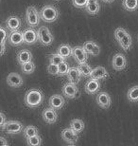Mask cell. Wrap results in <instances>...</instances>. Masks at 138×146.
Listing matches in <instances>:
<instances>
[{"label":"cell","mask_w":138,"mask_h":146,"mask_svg":"<svg viewBox=\"0 0 138 146\" xmlns=\"http://www.w3.org/2000/svg\"><path fill=\"white\" fill-rule=\"evenodd\" d=\"M68 146H76V145H74V144H71V145H68Z\"/></svg>","instance_id":"cell-42"},{"label":"cell","mask_w":138,"mask_h":146,"mask_svg":"<svg viewBox=\"0 0 138 146\" xmlns=\"http://www.w3.org/2000/svg\"><path fill=\"white\" fill-rule=\"evenodd\" d=\"M49 106L52 107L55 110H61L63 107L64 104H65V100L61 95L55 94L52 95L48 100Z\"/></svg>","instance_id":"cell-16"},{"label":"cell","mask_w":138,"mask_h":146,"mask_svg":"<svg viewBox=\"0 0 138 146\" xmlns=\"http://www.w3.org/2000/svg\"><path fill=\"white\" fill-rule=\"evenodd\" d=\"M99 89H100V83H99V80H96V79H94V78H91L90 80H88L84 86L85 92L90 95H94V94L98 93Z\"/></svg>","instance_id":"cell-11"},{"label":"cell","mask_w":138,"mask_h":146,"mask_svg":"<svg viewBox=\"0 0 138 146\" xmlns=\"http://www.w3.org/2000/svg\"><path fill=\"white\" fill-rule=\"evenodd\" d=\"M3 131H6L8 134H19L24 131V125L18 121H7V122L1 126Z\"/></svg>","instance_id":"cell-5"},{"label":"cell","mask_w":138,"mask_h":146,"mask_svg":"<svg viewBox=\"0 0 138 146\" xmlns=\"http://www.w3.org/2000/svg\"><path fill=\"white\" fill-rule=\"evenodd\" d=\"M7 84L11 87L18 88V87H21L23 86L24 81H23V78L20 74L15 72H11L7 77Z\"/></svg>","instance_id":"cell-15"},{"label":"cell","mask_w":138,"mask_h":146,"mask_svg":"<svg viewBox=\"0 0 138 146\" xmlns=\"http://www.w3.org/2000/svg\"><path fill=\"white\" fill-rule=\"evenodd\" d=\"M123 8L128 11H135L138 10V0H123Z\"/></svg>","instance_id":"cell-25"},{"label":"cell","mask_w":138,"mask_h":146,"mask_svg":"<svg viewBox=\"0 0 138 146\" xmlns=\"http://www.w3.org/2000/svg\"><path fill=\"white\" fill-rule=\"evenodd\" d=\"M112 64H113V68L114 70H116V71L123 70V69H125L126 66H127V59H126V56L122 53H116V55H114Z\"/></svg>","instance_id":"cell-6"},{"label":"cell","mask_w":138,"mask_h":146,"mask_svg":"<svg viewBox=\"0 0 138 146\" xmlns=\"http://www.w3.org/2000/svg\"><path fill=\"white\" fill-rule=\"evenodd\" d=\"M38 38L43 46H50L54 41L53 34L46 27H40L38 29Z\"/></svg>","instance_id":"cell-4"},{"label":"cell","mask_w":138,"mask_h":146,"mask_svg":"<svg viewBox=\"0 0 138 146\" xmlns=\"http://www.w3.org/2000/svg\"><path fill=\"white\" fill-rule=\"evenodd\" d=\"M23 133H24V137L26 139H28V138H31V137H34L36 135H39V132H38V128L33 126V125H28V126L25 127L24 131H23Z\"/></svg>","instance_id":"cell-29"},{"label":"cell","mask_w":138,"mask_h":146,"mask_svg":"<svg viewBox=\"0 0 138 146\" xmlns=\"http://www.w3.org/2000/svg\"><path fill=\"white\" fill-rule=\"evenodd\" d=\"M21 69L25 74H31V73H33L35 70V64L32 62V61L25 63V64H23V65H21Z\"/></svg>","instance_id":"cell-30"},{"label":"cell","mask_w":138,"mask_h":146,"mask_svg":"<svg viewBox=\"0 0 138 146\" xmlns=\"http://www.w3.org/2000/svg\"><path fill=\"white\" fill-rule=\"evenodd\" d=\"M24 33V44L26 45H34L39 41L38 38V31H36L33 28H28L23 31Z\"/></svg>","instance_id":"cell-10"},{"label":"cell","mask_w":138,"mask_h":146,"mask_svg":"<svg viewBox=\"0 0 138 146\" xmlns=\"http://www.w3.org/2000/svg\"><path fill=\"white\" fill-rule=\"evenodd\" d=\"M67 79H68V82L72 84H78L79 82L81 81V73L80 71L79 68H70L69 71L67 73Z\"/></svg>","instance_id":"cell-18"},{"label":"cell","mask_w":138,"mask_h":146,"mask_svg":"<svg viewBox=\"0 0 138 146\" xmlns=\"http://www.w3.org/2000/svg\"><path fill=\"white\" fill-rule=\"evenodd\" d=\"M20 27H21V20L17 16H10L6 20V28H7V30H10L11 31H18Z\"/></svg>","instance_id":"cell-19"},{"label":"cell","mask_w":138,"mask_h":146,"mask_svg":"<svg viewBox=\"0 0 138 146\" xmlns=\"http://www.w3.org/2000/svg\"><path fill=\"white\" fill-rule=\"evenodd\" d=\"M1 146H5V145H7L8 144V142L7 141H6V139L4 138V137H1Z\"/></svg>","instance_id":"cell-39"},{"label":"cell","mask_w":138,"mask_h":146,"mask_svg":"<svg viewBox=\"0 0 138 146\" xmlns=\"http://www.w3.org/2000/svg\"><path fill=\"white\" fill-rule=\"evenodd\" d=\"M127 98L131 103H137L138 102V86H134L128 90Z\"/></svg>","instance_id":"cell-27"},{"label":"cell","mask_w":138,"mask_h":146,"mask_svg":"<svg viewBox=\"0 0 138 146\" xmlns=\"http://www.w3.org/2000/svg\"><path fill=\"white\" fill-rule=\"evenodd\" d=\"M61 91H63V94L68 99H75L79 95V88L77 86L70 82L63 84Z\"/></svg>","instance_id":"cell-9"},{"label":"cell","mask_w":138,"mask_h":146,"mask_svg":"<svg viewBox=\"0 0 138 146\" xmlns=\"http://www.w3.org/2000/svg\"><path fill=\"white\" fill-rule=\"evenodd\" d=\"M78 68H79V69H80L83 77H91L92 72H93V68H91L89 65H87L86 63L80 64V66H79Z\"/></svg>","instance_id":"cell-28"},{"label":"cell","mask_w":138,"mask_h":146,"mask_svg":"<svg viewBox=\"0 0 138 146\" xmlns=\"http://www.w3.org/2000/svg\"><path fill=\"white\" fill-rule=\"evenodd\" d=\"M41 19H42L41 18V14L37 11L36 8L33 7V6H30V7L27 9V11H26V21H27V24L29 27H38V25L40 24Z\"/></svg>","instance_id":"cell-3"},{"label":"cell","mask_w":138,"mask_h":146,"mask_svg":"<svg viewBox=\"0 0 138 146\" xmlns=\"http://www.w3.org/2000/svg\"><path fill=\"white\" fill-rule=\"evenodd\" d=\"M27 144L28 146H41V144H42V138L39 135L28 138L27 139Z\"/></svg>","instance_id":"cell-31"},{"label":"cell","mask_w":138,"mask_h":146,"mask_svg":"<svg viewBox=\"0 0 138 146\" xmlns=\"http://www.w3.org/2000/svg\"><path fill=\"white\" fill-rule=\"evenodd\" d=\"M1 33H2V42H1V45H5L6 41H7L8 33H7V31H6L3 27H1Z\"/></svg>","instance_id":"cell-37"},{"label":"cell","mask_w":138,"mask_h":146,"mask_svg":"<svg viewBox=\"0 0 138 146\" xmlns=\"http://www.w3.org/2000/svg\"><path fill=\"white\" fill-rule=\"evenodd\" d=\"M69 65L68 63H66L65 61H63V63L59 65V75L60 76H64L67 75V73L69 71Z\"/></svg>","instance_id":"cell-33"},{"label":"cell","mask_w":138,"mask_h":146,"mask_svg":"<svg viewBox=\"0 0 138 146\" xmlns=\"http://www.w3.org/2000/svg\"><path fill=\"white\" fill-rule=\"evenodd\" d=\"M96 104H98V106H100L101 108L107 109L111 106L112 104V99L110 97V95L107 92H99L98 96H96Z\"/></svg>","instance_id":"cell-14"},{"label":"cell","mask_w":138,"mask_h":146,"mask_svg":"<svg viewBox=\"0 0 138 146\" xmlns=\"http://www.w3.org/2000/svg\"><path fill=\"white\" fill-rule=\"evenodd\" d=\"M48 72L49 73L50 75H59V66L58 65H55V64H49L48 66Z\"/></svg>","instance_id":"cell-35"},{"label":"cell","mask_w":138,"mask_h":146,"mask_svg":"<svg viewBox=\"0 0 138 146\" xmlns=\"http://www.w3.org/2000/svg\"><path fill=\"white\" fill-rule=\"evenodd\" d=\"M41 18L46 23H53L59 17V11L52 5H46L40 11Z\"/></svg>","instance_id":"cell-2"},{"label":"cell","mask_w":138,"mask_h":146,"mask_svg":"<svg viewBox=\"0 0 138 146\" xmlns=\"http://www.w3.org/2000/svg\"><path fill=\"white\" fill-rule=\"evenodd\" d=\"M84 127H85L84 122L80 119H74L70 121V128H72V129L78 134L83 132Z\"/></svg>","instance_id":"cell-23"},{"label":"cell","mask_w":138,"mask_h":146,"mask_svg":"<svg viewBox=\"0 0 138 146\" xmlns=\"http://www.w3.org/2000/svg\"><path fill=\"white\" fill-rule=\"evenodd\" d=\"M5 49H6V48H5V45H1V55L4 54Z\"/></svg>","instance_id":"cell-41"},{"label":"cell","mask_w":138,"mask_h":146,"mask_svg":"<svg viewBox=\"0 0 138 146\" xmlns=\"http://www.w3.org/2000/svg\"><path fill=\"white\" fill-rule=\"evenodd\" d=\"M127 33H128V31H126L125 29L118 28V29H116V30L114 31V38H116V40L117 41V42H119V41L121 40Z\"/></svg>","instance_id":"cell-34"},{"label":"cell","mask_w":138,"mask_h":146,"mask_svg":"<svg viewBox=\"0 0 138 146\" xmlns=\"http://www.w3.org/2000/svg\"><path fill=\"white\" fill-rule=\"evenodd\" d=\"M17 61L20 65L32 61V53L28 49H21L17 53Z\"/></svg>","instance_id":"cell-22"},{"label":"cell","mask_w":138,"mask_h":146,"mask_svg":"<svg viewBox=\"0 0 138 146\" xmlns=\"http://www.w3.org/2000/svg\"><path fill=\"white\" fill-rule=\"evenodd\" d=\"M42 117H43V119L46 122V123L52 124L57 121L58 113H57V111L52 108V107H48V108L44 109L43 113H42Z\"/></svg>","instance_id":"cell-13"},{"label":"cell","mask_w":138,"mask_h":146,"mask_svg":"<svg viewBox=\"0 0 138 146\" xmlns=\"http://www.w3.org/2000/svg\"><path fill=\"white\" fill-rule=\"evenodd\" d=\"M84 9L87 11V13L90 14V15H96V14H98L99 10H100L98 0H88L86 7Z\"/></svg>","instance_id":"cell-20"},{"label":"cell","mask_w":138,"mask_h":146,"mask_svg":"<svg viewBox=\"0 0 138 146\" xmlns=\"http://www.w3.org/2000/svg\"><path fill=\"white\" fill-rule=\"evenodd\" d=\"M64 61V58L60 55L59 53H55V54H51L49 55V62L51 64H55V65H60Z\"/></svg>","instance_id":"cell-32"},{"label":"cell","mask_w":138,"mask_h":146,"mask_svg":"<svg viewBox=\"0 0 138 146\" xmlns=\"http://www.w3.org/2000/svg\"><path fill=\"white\" fill-rule=\"evenodd\" d=\"M8 41L10 45L13 46H18L24 44V33L19 31H13L9 34Z\"/></svg>","instance_id":"cell-12"},{"label":"cell","mask_w":138,"mask_h":146,"mask_svg":"<svg viewBox=\"0 0 138 146\" xmlns=\"http://www.w3.org/2000/svg\"><path fill=\"white\" fill-rule=\"evenodd\" d=\"M72 50H73V48H71L69 45H67V44H63V45H61L59 46L58 53L61 55L64 59H66V58H68L72 55Z\"/></svg>","instance_id":"cell-24"},{"label":"cell","mask_w":138,"mask_h":146,"mask_svg":"<svg viewBox=\"0 0 138 146\" xmlns=\"http://www.w3.org/2000/svg\"><path fill=\"white\" fill-rule=\"evenodd\" d=\"M88 0H72V4L78 9H83L86 7Z\"/></svg>","instance_id":"cell-36"},{"label":"cell","mask_w":138,"mask_h":146,"mask_svg":"<svg viewBox=\"0 0 138 146\" xmlns=\"http://www.w3.org/2000/svg\"><path fill=\"white\" fill-rule=\"evenodd\" d=\"M0 116H1V126H3V125L7 122V121H6V116L4 115V113H3V112L0 113Z\"/></svg>","instance_id":"cell-38"},{"label":"cell","mask_w":138,"mask_h":146,"mask_svg":"<svg viewBox=\"0 0 138 146\" xmlns=\"http://www.w3.org/2000/svg\"><path fill=\"white\" fill-rule=\"evenodd\" d=\"M61 137L64 141L69 144H75L79 139L78 133H76L72 128H65V129H63L61 133Z\"/></svg>","instance_id":"cell-8"},{"label":"cell","mask_w":138,"mask_h":146,"mask_svg":"<svg viewBox=\"0 0 138 146\" xmlns=\"http://www.w3.org/2000/svg\"><path fill=\"white\" fill-rule=\"evenodd\" d=\"M83 48L88 54L92 56H98L100 53V46L94 41H87L83 44Z\"/></svg>","instance_id":"cell-17"},{"label":"cell","mask_w":138,"mask_h":146,"mask_svg":"<svg viewBox=\"0 0 138 146\" xmlns=\"http://www.w3.org/2000/svg\"><path fill=\"white\" fill-rule=\"evenodd\" d=\"M108 76L109 75H108V71L106 70V68L99 66L93 69L91 78L96 79V80H106L108 78Z\"/></svg>","instance_id":"cell-21"},{"label":"cell","mask_w":138,"mask_h":146,"mask_svg":"<svg viewBox=\"0 0 138 146\" xmlns=\"http://www.w3.org/2000/svg\"><path fill=\"white\" fill-rule=\"evenodd\" d=\"M72 56L79 64H84L88 60V53L83 46H75L72 50Z\"/></svg>","instance_id":"cell-7"},{"label":"cell","mask_w":138,"mask_h":146,"mask_svg":"<svg viewBox=\"0 0 138 146\" xmlns=\"http://www.w3.org/2000/svg\"><path fill=\"white\" fill-rule=\"evenodd\" d=\"M101 1L104 3H107V4H111V3H113L114 0H101Z\"/></svg>","instance_id":"cell-40"},{"label":"cell","mask_w":138,"mask_h":146,"mask_svg":"<svg viewBox=\"0 0 138 146\" xmlns=\"http://www.w3.org/2000/svg\"><path fill=\"white\" fill-rule=\"evenodd\" d=\"M5 146H10V145H9V144H7V145H5Z\"/></svg>","instance_id":"cell-43"},{"label":"cell","mask_w":138,"mask_h":146,"mask_svg":"<svg viewBox=\"0 0 138 146\" xmlns=\"http://www.w3.org/2000/svg\"><path fill=\"white\" fill-rule=\"evenodd\" d=\"M118 44L125 51L130 50L131 48V44H133V42H131V36L130 35V33H128L127 34H126V35L119 41Z\"/></svg>","instance_id":"cell-26"},{"label":"cell","mask_w":138,"mask_h":146,"mask_svg":"<svg viewBox=\"0 0 138 146\" xmlns=\"http://www.w3.org/2000/svg\"><path fill=\"white\" fill-rule=\"evenodd\" d=\"M45 100V95L40 89H30L25 94L24 102L26 106L30 107V108H35L43 104Z\"/></svg>","instance_id":"cell-1"}]
</instances>
